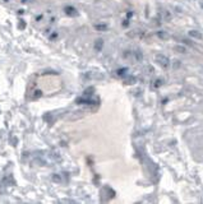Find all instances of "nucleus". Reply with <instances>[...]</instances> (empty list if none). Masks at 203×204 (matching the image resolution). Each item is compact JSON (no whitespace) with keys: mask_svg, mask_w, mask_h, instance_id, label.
Masks as SVG:
<instances>
[{"mask_svg":"<svg viewBox=\"0 0 203 204\" xmlns=\"http://www.w3.org/2000/svg\"><path fill=\"white\" fill-rule=\"evenodd\" d=\"M189 36H192V37H195V38H198V40L202 38V33H199L198 31H190V32H189Z\"/></svg>","mask_w":203,"mask_h":204,"instance_id":"nucleus-5","label":"nucleus"},{"mask_svg":"<svg viewBox=\"0 0 203 204\" xmlns=\"http://www.w3.org/2000/svg\"><path fill=\"white\" fill-rule=\"evenodd\" d=\"M20 28H22V30H23V28L26 27V23H24V20H20V26H19Z\"/></svg>","mask_w":203,"mask_h":204,"instance_id":"nucleus-11","label":"nucleus"},{"mask_svg":"<svg viewBox=\"0 0 203 204\" xmlns=\"http://www.w3.org/2000/svg\"><path fill=\"white\" fill-rule=\"evenodd\" d=\"M102 46H104V41L101 40V38H98V40L96 41V43H95V50H96V51H101Z\"/></svg>","mask_w":203,"mask_h":204,"instance_id":"nucleus-3","label":"nucleus"},{"mask_svg":"<svg viewBox=\"0 0 203 204\" xmlns=\"http://www.w3.org/2000/svg\"><path fill=\"white\" fill-rule=\"evenodd\" d=\"M162 17H164V19H165V20H169V19L171 18V17H170V14H169V12H168V10H165V12L162 13Z\"/></svg>","mask_w":203,"mask_h":204,"instance_id":"nucleus-9","label":"nucleus"},{"mask_svg":"<svg viewBox=\"0 0 203 204\" xmlns=\"http://www.w3.org/2000/svg\"><path fill=\"white\" fill-rule=\"evenodd\" d=\"M158 37L164 38V40H168L169 38V35L166 33V32H164V31H160V32H158Z\"/></svg>","mask_w":203,"mask_h":204,"instance_id":"nucleus-6","label":"nucleus"},{"mask_svg":"<svg viewBox=\"0 0 203 204\" xmlns=\"http://www.w3.org/2000/svg\"><path fill=\"white\" fill-rule=\"evenodd\" d=\"M39 96H41V92L40 91H37V92H36V94H35V97H39Z\"/></svg>","mask_w":203,"mask_h":204,"instance_id":"nucleus-12","label":"nucleus"},{"mask_svg":"<svg viewBox=\"0 0 203 204\" xmlns=\"http://www.w3.org/2000/svg\"><path fill=\"white\" fill-rule=\"evenodd\" d=\"M156 61L160 64L162 68H169V65H170L169 57L165 56L164 54H157V55H156Z\"/></svg>","mask_w":203,"mask_h":204,"instance_id":"nucleus-1","label":"nucleus"},{"mask_svg":"<svg viewBox=\"0 0 203 204\" xmlns=\"http://www.w3.org/2000/svg\"><path fill=\"white\" fill-rule=\"evenodd\" d=\"M95 28H96V30H98V31H104V30H106V28H107V26L106 24H96Z\"/></svg>","mask_w":203,"mask_h":204,"instance_id":"nucleus-7","label":"nucleus"},{"mask_svg":"<svg viewBox=\"0 0 203 204\" xmlns=\"http://www.w3.org/2000/svg\"><path fill=\"white\" fill-rule=\"evenodd\" d=\"M123 81H124L125 84H134L135 83V78L134 77H124Z\"/></svg>","mask_w":203,"mask_h":204,"instance_id":"nucleus-4","label":"nucleus"},{"mask_svg":"<svg viewBox=\"0 0 203 204\" xmlns=\"http://www.w3.org/2000/svg\"><path fill=\"white\" fill-rule=\"evenodd\" d=\"M127 71H128V69H127V68H124V69H119V70H118V75L123 77V75H124Z\"/></svg>","mask_w":203,"mask_h":204,"instance_id":"nucleus-10","label":"nucleus"},{"mask_svg":"<svg viewBox=\"0 0 203 204\" xmlns=\"http://www.w3.org/2000/svg\"><path fill=\"white\" fill-rule=\"evenodd\" d=\"M174 50L178 51V53H180V54L185 53V47H182V46H175V47H174Z\"/></svg>","mask_w":203,"mask_h":204,"instance_id":"nucleus-8","label":"nucleus"},{"mask_svg":"<svg viewBox=\"0 0 203 204\" xmlns=\"http://www.w3.org/2000/svg\"><path fill=\"white\" fill-rule=\"evenodd\" d=\"M64 12L67 13L68 16H72V17H73V16H77V14H78V13H77V10L73 8V6H65Z\"/></svg>","mask_w":203,"mask_h":204,"instance_id":"nucleus-2","label":"nucleus"}]
</instances>
